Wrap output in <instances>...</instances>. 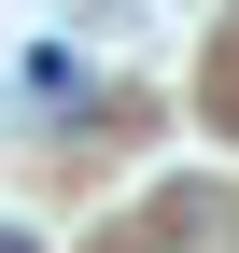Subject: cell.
Listing matches in <instances>:
<instances>
[{
  "mask_svg": "<svg viewBox=\"0 0 239 253\" xmlns=\"http://www.w3.org/2000/svg\"><path fill=\"white\" fill-rule=\"evenodd\" d=\"M0 253H28V239H0Z\"/></svg>",
  "mask_w": 239,
  "mask_h": 253,
  "instance_id": "obj_1",
  "label": "cell"
}]
</instances>
